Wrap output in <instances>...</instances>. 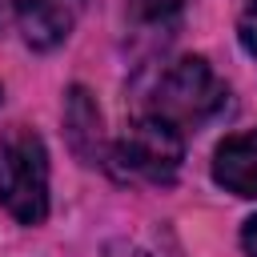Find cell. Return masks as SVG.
I'll use <instances>...</instances> for the list:
<instances>
[{"instance_id":"6da1fadb","label":"cell","mask_w":257,"mask_h":257,"mask_svg":"<svg viewBox=\"0 0 257 257\" xmlns=\"http://www.w3.org/2000/svg\"><path fill=\"white\" fill-rule=\"evenodd\" d=\"M225 100H229L225 80L209 68L205 56H177V60H169L157 72L153 88H149V112L169 120V124H177L181 133L213 120L225 108Z\"/></svg>"},{"instance_id":"7a4b0ae2","label":"cell","mask_w":257,"mask_h":257,"mask_svg":"<svg viewBox=\"0 0 257 257\" xmlns=\"http://www.w3.org/2000/svg\"><path fill=\"white\" fill-rule=\"evenodd\" d=\"M0 205L20 225H40L48 217V153L24 124L0 133Z\"/></svg>"},{"instance_id":"3957f363","label":"cell","mask_w":257,"mask_h":257,"mask_svg":"<svg viewBox=\"0 0 257 257\" xmlns=\"http://www.w3.org/2000/svg\"><path fill=\"white\" fill-rule=\"evenodd\" d=\"M112 161L120 165L124 177L149 185H173L185 161V133L153 112H141L112 145Z\"/></svg>"},{"instance_id":"277c9868","label":"cell","mask_w":257,"mask_h":257,"mask_svg":"<svg viewBox=\"0 0 257 257\" xmlns=\"http://www.w3.org/2000/svg\"><path fill=\"white\" fill-rule=\"evenodd\" d=\"M12 12L32 48H56L76 28L84 0H12Z\"/></svg>"},{"instance_id":"5b68a950","label":"cell","mask_w":257,"mask_h":257,"mask_svg":"<svg viewBox=\"0 0 257 257\" xmlns=\"http://www.w3.org/2000/svg\"><path fill=\"white\" fill-rule=\"evenodd\" d=\"M213 181L237 197H257V128L225 137L213 153Z\"/></svg>"},{"instance_id":"8992f818","label":"cell","mask_w":257,"mask_h":257,"mask_svg":"<svg viewBox=\"0 0 257 257\" xmlns=\"http://www.w3.org/2000/svg\"><path fill=\"white\" fill-rule=\"evenodd\" d=\"M64 133H68V145L72 153L84 161V165H100L104 157V133H100V108L96 100L88 96V88H68V100H64Z\"/></svg>"},{"instance_id":"52a82bcc","label":"cell","mask_w":257,"mask_h":257,"mask_svg":"<svg viewBox=\"0 0 257 257\" xmlns=\"http://www.w3.org/2000/svg\"><path fill=\"white\" fill-rule=\"evenodd\" d=\"M128 8H133V20L141 28L169 36V28H177V16H181L185 0H128Z\"/></svg>"},{"instance_id":"ba28073f","label":"cell","mask_w":257,"mask_h":257,"mask_svg":"<svg viewBox=\"0 0 257 257\" xmlns=\"http://www.w3.org/2000/svg\"><path fill=\"white\" fill-rule=\"evenodd\" d=\"M237 36H241V48L257 60V4L241 16V24H237Z\"/></svg>"},{"instance_id":"9c48e42d","label":"cell","mask_w":257,"mask_h":257,"mask_svg":"<svg viewBox=\"0 0 257 257\" xmlns=\"http://www.w3.org/2000/svg\"><path fill=\"white\" fill-rule=\"evenodd\" d=\"M104 257H153L145 245H137V241H108L104 245Z\"/></svg>"},{"instance_id":"30bf717a","label":"cell","mask_w":257,"mask_h":257,"mask_svg":"<svg viewBox=\"0 0 257 257\" xmlns=\"http://www.w3.org/2000/svg\"><path fill=\"white\" fill-rule=\"evenodd\" d=\"M241 245H245V257H257V217L245 221V229H241Z\"/></svg>"}]
</instances>
